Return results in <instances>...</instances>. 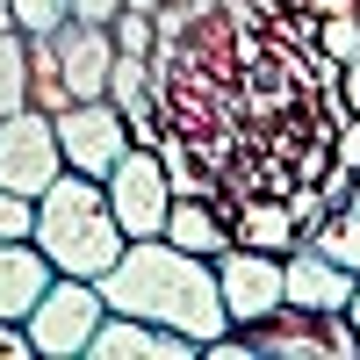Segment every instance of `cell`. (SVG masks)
I'll return each mask as SVG.
<instances>
[{
  "label": "cell",
  "mask_w": 360,
  "mask_h": 360,
  "mask_svg": "<svg viewBox=\"0 0 360 360\" xmlns=\"http://www.w3.org/2000/svg\"><path fill=\"white\" fill-rule=\"evenodd\" d=\"M346 317H353V332H360V281H353V303H346Z\"/></svg>",
  "instance_id": "obj_29"
},
{
  "label": "cell",
  "mask_w": 360,
  "mask_h": 360,
  "mask_svg": "<svg viewBox=\"0 0 360 360\" xmlns=\"http://www.w3.org/2000/svg\"><path fill=\"white\" fill-rule=\"evenodd\" d=\"M231 238H238V245H259V252H288V245H303V231H295V217H288L281 195H252V202H238V209H231Z\"/></svg>",
  "instance_id": "obj_14"
},
{
  "label": "cell",
  "mask_w": 360,
  "mask_h": 360,
  "mask_svg": "<svg viewBox=\"0 0 360 360\" xmlns=\"http://www.w3.org/2000/svg\"><path fill=\"white\" fill-rule=\"evenodd\" d=\"M332 159H346V166H360V115H346V130L332 137Z\"/></svg>",
  "instance_id": "obj_26"
},
{
  "label": "cell",
  "mask_w": 360,
  "mask_h": 360,
  "mask_svg": "<svg viewBox=\"0 0 360 360\" xmlns=\"http://www.w3.org/2000/svg\"><path fill=\"white\" fill-rule=\"evenodd\" d=\"M0 37H15V0H0Z\"/></svg>",
  "instance_id": "obj_27"
},
{
  "label": "cell",
  "mask_w": 360,
  "mask_h": 360,
  "mask_svg": "<svg viewBox=\"0 0 360 360\" xmlns=\"http://www.w3.org/2000/svg\"><path fill=\"white\" fill-rule=\"evenodd\" d=\"M58 173H65V159H58V123H51V115L44 108L0 115V188L44 195Z\"/></svg>",
  "instance_id": "obj_8"
},
{
  "label": "cell",
  "mask_w": 360,
  "mask_h": 360,
  "mask_svg": "<svg viewBox=\"0 0 360 360\" xmlns=\"http://www.w3.org/2000/svg\"><path fill=\"white\" fill-rule=\"evenodd\" d=\"M259 8H281V0H259Z\"/></svg>",
  "instance_id": "obj_31"
},
{
  "label": "cell",
  "mask_w": 360,
  "mask_h": 360,
  "mask_svg": "<svg viewBox=\"0 0 360 360\" xmlns=\"http://www.w3.org/2000/svg\"><path fill=\"white\" fill-rule=\"evenodd\" d=\"M317 195H324V209H346V202H353V166L332 159V166L317 173Z\"/></svg>",
  "instance_id": "obj_23"
},
{
  "label": "cell",
  "mask_w": 360,
  "mask_h": 360,
  "mask_svg": "<svg viewBox=\"0 0 360 360\" xmlns=\"http://www.w3.org/2000/svg\"><path fill=\"white\" fill-rule=\"evenodd\" d=\"M101 317H108V303H101L94 281L51 274V288L37 295V310L22 317V332H29V346H37V360H79Z\"/></svg>",
  "instance_id": "obj_4"
},
{
  "label": "cell",
  "mask_w": 360,
  "mask_h": 360,
  "mask_svg": "<svg viewBox=\"0 0 360 360\" xmlns=\"http://www.w3.org/2000/svg\"><path fill=\"white\" fill-rule=\"evenodd\" d=\"M324 101H332L339 123H346V115H360V58H346V65H339V86H324Z\"/></svg>",
  "instance_id": "obj_22"
},
{
  "label": "cell",
  "mask_w": 360,
  "mask_h": 360,
  "mask_svg": "<svg viewBox=\"0 0 360 360\" xmlns=\"http://www.w3.org/2000/svg\"><path fill=\"white\" fill-rule=\"evenodd\" d=\"M209 266H217V295H224V317H231V324H259L266 310L288 303L281 252H259V245H238V238H231Z\"/></svg>",
  "instance_id": "obj_7"
},
{
  "label": "cell",
  "mask_w": 360,
  "mask_h": 360,
  "mask_svg": "<svg viewBox=\"0 0 360 360\" xmlns=\"http://www.w3.org/2000/svg\"><path fill=\"white\" fill-rule=\"evenodd\" d=\"M108 37H115V51L152 58V51H159V22H152V15H137V8H123V15L108 22Z\"/></svg>",
  "instance_id": "obj_19"
},
{
  "label": "cell",
  "mask_w": 360,
  "mask_h": 360,
  "mask_svg": "<svg viewBox=\"0 0 360 360\" xmlns=\"http://www.w3.org/2000/svg\"><path fill=\"white\" fill-rule=\"evenodd\" d=\"M101 188H108V209H115V224H123V238H159V231H166L173 188H166L159 144H130V152L108 166Z\"/></svg>",
  "instance_id": "obj_5"
},
{
  "label": "cell",
  "mask_w": 360,
  "mask_h": 360,
  "mask_svg": "<svg viewBox=\"0 0 360 360\" xmlns=\"http://www.w3.org/2000/svg\"><path fill=\"white\" fill-rule=\"evenodd\" d=\"M159 238H173L180 252L217 259V252L231 245V217H224V202H209V195H173V209H166V231H159Z\"/></svg>",
  "instance_id": "obj_13"
},
{
  "label": "cell",
  "mask_w": 360,
  "mask_h": 360,
  "mask_svg": "<svg viewBox=\"0 0 360 360\" xmlns=\"http://www.w3.org/2000/svg\"><path fill=\"white\" fill-rule=\"evenodd\" d=\"M123 8H137V15H159V8H166V0H123Z\"/></svg>",
  "instance_id": "obj_28"
},
{
  "label": "cell",
  "mask_w": 360,
  "mask_h": 360,
  "mask_svg": "<svg viewBox=\"0 0 360 360\" xmlns=\"http://www.w3.org/2000/svg\"><path fill=\"white\" fill-rule=\"evenodd\" d=\"M86 360H202V346L188 332H166V324H144V317H123L108 310L86 339Z\"/></svg>",
  "instance_id": "obj_10"
},
{
  "label": "cell",
  "mask_w": 360,
  "mask_h": 360,
  "mask_svg": "<svg viewBox=\"0 0 360 360\" xmlns=\"http://www.w3.org/2000/svg\"><path fill=\"white\" fill-rule=\"evenodd\" d=\"M51 51H58V72H65V94L72 101H101L108 94V65H115V37L94 22H58L51 29Z\"/></svg>",
  "instance_id": "obj_9"
},
{
  "label": "cell",
  "mask_w": 360,
  "mask_h": 360,
  "mask_svg": "<svg viewBox=\"0 0 360 360\" xmlns=\"http://www.w3.org/2000/svg\"><path fill=\"white\" fill-rule=\"evenodd\" d=\"M65 15H72V22H94V29H108L115 15H123V0H65Z\"/></svg>",
  "instance_id": "obj_24"
},
{
  "label": "cell",
  "mask_w": 360,
  "mask_h": 360,
  "mask_svg": "<svg viewBox=\"0 0 360 360\" xmlns=\"http://www.w3.org/2000/svg\"><path fill=\"white\" fill-rule=\"evenodd\" d=\"M94 288H101L108 310L144 317V324H166V332H188L195 346H209L217 332H231L224 295H217V266H209L202 252H180L173 238H130Z\"/></svg>",
  "instance_id": "obj_1"
},
{
  "label": "cell",
  "mask_w": 360,
  "mask_h": 360,
  "mask_svg": "<svg viewBox=\"0 0 360 360\" xmlns=\"http://www.w3.org/2000/svg\"><path fill=\"white\" fill-rule=\"evenodd\" d=\"M65 22V0H15V29L22 37H51Z\"/></svg>",
  "instance_id": "obj_20"
},
{
  "label": "cell",
  "mask_w": 360,
  "mask_h": 360,
  "mask_svg": "<svg viewBox=\"0 0 360 360\" xmlns=\"http://www.w3.org/2000/svg\"><path fill=\"white\" fill-rule=\"evenodd\" d=\"M29 108V37H0V115Z\"/></svg>",
  "instance_id": "obj_17"
},
{
  "label": "cell",
  "mask_w": 360,
  "mask_h": 360,
  "mask_svg": "<svg viewBox=\"0 0 360 360\" xmlns=\"http://www.w3.org/2000/svg\"><path fill=\"white\" fill-rule=\"evenodd\" d=\"M346 209H360V166H353V202H346Z\"/></svg>",
  "instance_id": "obj_30"
},
{
  "label": "cell",
  "mask_w": 360,
  "mask_h": 360,
  "mask_svg": "<svg viewBox=\"0 0 360 360\" xmlns=\"http://www.w3.org/2000/svg\"><path fill=\"white\" fill-rule=\"evenodd\" d=\"M29 238H37V252L58 266V274H79V281H101L115 266V252L130 245L123 224H115V209H108V188L72 173V166L37 195V231Z\"/></svg>",
  "instance_id": "obj_2"
},
{
  "label": "cell",
  "mask_w": 360,
  "mask_h": 360,
  "mask_svg": "<svg viewBox=\"0 0 360 360\" xmlns=\"http://www.w3.org/2000/svg\"><path fill=\"white\" fill-rule=\"evenodd\" d=\"M310 44H317L324 65H346V58H360V15H317Z\"/></svg>",
  "instance_id": "obj_18"
},
{
  "label": "cell",
  "mask_w": 360,
  "mask_h": 360,
  "mask_svg": "<svg viewBox=\"0 0 360 360\" xmlns=\"http://www.w3.org/2000/svg\"><path fill=\"white\" fill-rule=\"evenodd\" d=\"M353 15H360V0H353Z\"/></svg>",
  "instance_id": "obj_32"
},
{
  "label": "cell",
  "mask_w": 360,
  "mask_h": 360,
  "mask_svg": "<svg viewBox=\"0 0 360 360\" xmlns=\"http://www.w3.org/2000/svg\"><path fill=\"white\" fill-rule=\"evenodd\" d=\"M0 360H37L29 332H22V324H8V317H0Z\"/></svg>",
  "instance_id": "obj_25"
},
{
  "label": "cell",
  "mask_w": 360,
  "mask_h": 360,
  "mask_svg": "<svg viewBox=\"0 0 360 360\" xmlns=\"http://www.w3.org/2000/svg\"><path fill=\"white\" fill-rule=\"evenodd\" d=\"M58 266L37 252V238H0V317L22 324L29 310H37V295L51 288Z\"/></svg>",
  "instance_id": "obj_12"
},
{
  "label": "cell",
  "mask_w": 360,
  "mask_h": 360,
  "mask_svg": "<svg viewBox=\"0 0 360 360\" xmlns=\"http://www.w3.org/2000/svg\"><path fill=\"white\" fill-rule=\"evenodd\" d=\"M51 123H58V159L72 173H86V180H108V166L130 152V123L108 94L101 101H65Z\"/></svg>",
  "instance_id": "obj_6"
},
{
  "label": "cell",
  "mask_w": 360,
  "mask_h": 360,
  "mask_svg": "<svg viewBox=\"0 0 360 360\" xmlns=\"http://www.w3.org/2000/svg\"><path fill=\"white\" fill-rule=\"evenodd\" d=\"M303 245H317L324 259H339L346 274H360V209H332V217H324Z\"/></svg>",
  "instance_id": "obj_16"
},
{
  "label": "cell",
  "mask_w": 360,
  "mask_h": 360,
  "mask_svg": "<svg viewBox=\"0 0 360 360\" xmlns=\"http://www.w3.org/2000/svg\"><path fill=\"white\" fill-rule=\"evenodd\" d=\"M29 231H37V195L0 188V238H29Z\"/></svg>",
  "instance_id": "obj_21"
},
{
  "label": "cell",
  "mask_w": 360,
  "mask_h": 360,
  "mask_svg": "<svg viewBox=\"0 0 360 360\" xmlns=\"http://www.w3.org/2000/svg\"><path fill=\"white\" fill-rule=\"evenodd\" d=\"M72 94H65V72H58V51H51V37H29V108H44V115H58Z\"/></svg>",
  "instance_id": "obj_15"
},
{
  "label": "cell",
  "mask_w": 360,
  "mask_h": 360,
  "mask_svg": "<svg viewBox=\"0 0 360 360\" xmlns=\"http://www.w3.org/2000/svg\"><path fill=\"white\" fill-rule=\"evenodd\" d=\"M281 274H288V303L295 310H346L353 303V281H360V274H346L339 259H324L317 245H288L281 252Z\"/></svg>",
  "instance_id": "obj_11"
},
{
  "label": "cell",
  "mask_w": 360,
  "mask_h": 360,
  "mask_svg": "<svg viewBox=\"0 0 360 360\" xmlns=\"http://www.w3.org/2000/svg\"><path fill=\"white\" fill-rule=\"evenodd\" d=\"M252 339V360H360V332L346 310H266L259 324H238Z\"/></svg>",
  "instance_id": "obj_3"
}]
</instances>
